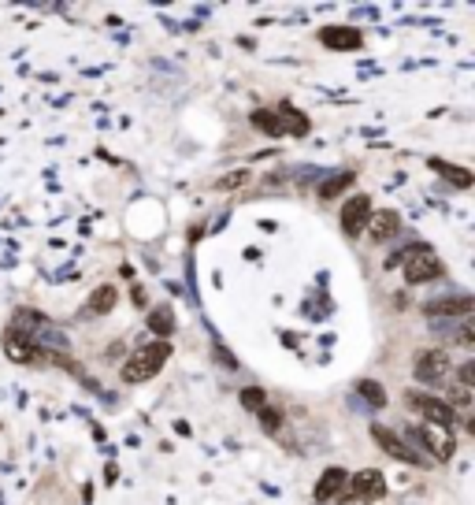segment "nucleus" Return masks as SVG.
Listing matches in <instances>:
<instances>
[{"instance_id": "1", "label": "nucleus", "mask_w": 475, "mask_h": 505, "mask_svg": "<svg viewBox=\"0 0 475 505\" xmlns=\"http://www.w3.org/2000/svg\"><path fill=\"white\" fill-rule=\"evenodd\" d=\"M167 357H171V346H167V342L141 346L138 353H130V360L123 365V383H149L152 375L164 368Z\"/></svg>"}, {"instance_id": "2", "label": "nucleus", "mask_w": 475, "mask_h": 505, "mask_svg": "<svg viewBox=\"0 0 475 505\" xmlns=\"http://www.w3.org/2000/svg\"><path fill=\"white\" fill-rule=\"evenodd\" d=\"M405 442L408 446H424L431 457H438V461H450L453 453H457V438L450 431H442V427H427V424H419V427H408L405 431Z\"/></svg>"}, {"instance_id": "3", "label": "nucleus", "mask_w": 475, "mask_h": 505, "mask_svg": "<svg viewBox=\"0 0 475 505\" xmlns=\"http://www.w3.org/2000/svg\"><path fill=\"white\" fill-rule=\"evenodd\" d=\"M405 279L412 282V287H419V282H434L442 275V261H438V253L431 249V245H416V249H405Z\"/></svg>"}, {"instance_id": "4", "label": "nucleus", "mask_w": 475, "mask_h": 505, "mask_svg": "<svg viewBox=\"0 0 475 505\" xmlns=\"http://www.w3.org/2000/svg\"><path fill=\"white\" fill-rule=\"evenodd\" d=\"M408 401V409H416L419 417L427 420V427H442V431H450V427L457 424V409L450 405V401H442V398H431V394H416V391H408L405 394Z\"/></svg>"}, {"instance_id": "5", "label": "nucleus", "mask_w": 475, "mask_h": 505, "mask_svg": "<svg viewBox=\"0 0 475 505\" xmlns=\"http://www.w3.org/2000/svg\"><path fill=\"white\" fill-rule=\"evenodd\" d=\"M372 438L379 442V450H382V453H390L393 461H405V464H427L424 453H419L416 446H408L398 431H390V427L375 424V427H372Z\"/></svg>"}, {"instance_id": "6", "label": "nucleus", "mask_w": 475, "mask_h": 505, "mask_svg": "<svg viewBox=\"0 0 475 505\" xmlns=\"http://www.w3.org/2000/svg\"><path fill=\"white\" fill-rule=\"evenodd\" d=\"M4 346H8V357L19 360V365H45L41 353H48V349L37 339H30V334H22L19 327H8L4 331Z\"/></svg>"}, {"instance_id": "7", "label": "nucleus", "mask_w": 475, "mask_h": 505, "mask_svg": "<svg viewBox=\"0 0 475 505\" xmlns=\"http://www.w3.org/2000/svg\"><path fill=\"white\" fill-rule=\"evenodd\" d=\"M367 219H372V197H367V193H356V197H346V204H341V216H338V223H341V230H346L349 238L364 235Z\"/></svg>"}, {"instance_id": "8", "label": "nucleus", "mask_w": 475, "mask_h": 505, "mask_svg": "<svg viewBox=\"0 0 475 505\" xmlns=\"http://www.w3.org/2000/svg\"><path fill=\"white\" fill-rule=\"evenodd\" d=\"M412 372H416L419 383H438V379H445V375L453 372V360H450L445 349H424V353L416 357Z\"/></svg>"}, {"instance_id": "9", "label": "nucleus", "mask_w": 475, "mask_h": 505, "mask_svg": "<svg viewBox=\"0 0 475 505\" xmlns=\"http://www.w3.org/2000/svg\"><path fill=\"white\" fill-rule=\"evenodd\" d=\"M386 494V479H382V472L375 468H364V472H356L353 476V498H360V501H375Z\"/></svg>"}, {"instance_id": "10", "label": "nucleus", "mask_w": 475, "mask_h": 505, "mask_svg": "<svg viewBox=\"0 0 475 505\" xmlns=\"http://www.w3.org/2000/svg\"><path fill=\"white\" fill-rule=\"evenodd\" d=\"M471 308H475V301L468 294H460V297H438V301H427L424 305V313L427 316H471Z\"/></svg>"}, {"instance_id": "11", "label": "nucleus", "mask_w": 475, "mask_h": 505, "mask_svg": "<svg viewBox=\"0 0 475 505\" xmlns=\"http://www.w3.org/2000/svg\"><path fill=\"white\" fill-rule=\"evenodd\" d=\"M320 41L327 45V48H338V53H349V48H360V30L356 27H327V30H320Z\"/></svg>"}, {"instance_id": "12", "label": "nucleus", "mask_w": 475, "mask_h": 505, "mask_svg": "<svg viewBox=\"0 0 475 505\" xmlns=\"http://www.w3.org/2000/svg\"><path fill=\"white\" fill-rule=\"evenodd\" d=\"M364 230L372 235V242H390L401 230V216L398 212H372V219H367Z\"/></svg>"}, {"instance_id": "13", "label": "nucleus", "mask_w": 475, "mask_h": 505, "mask_svg": "<svg viewBox=\"0 0 475 505\" xmlns=\"http://www.w3.org/2000/svg\"><path fill=\"white\" fill-rule=\"evenodd\" d=\"M346 479H349L346 468H327V472L320 476V483H315V501H331V498H338L341 487H346Z\"/></svg>"}, {"instance_id": "14", "label": "nucleus", "mask_w": 475, "mask_h": 505, "mask_svg": "<svg viewBox=\"0 0 475 505\" xmlns=\"http://www.w3.org/2000/svg\"><path fill=\"white\" fill-rule=\"evenodd\" d=\"M431 167H434V171H438L442 178H450L457 190H471V183H475L468 167H457V164H445V160H431Z\"/></svg>"}, {"instance_id": "15", "label": "nucleus", "mask_w": 475, "mask_h": 505, "mask_svg": "<svg viewBox=\"0 0 475 505\" xmlns=\"http://www.w3.org/2000/svg\"><path fill=\"white\" fill-rule=\"evenodd\" d=\"M249 119H253V126H256V131L271 134V138L286 134V131H282V115H279V112H271V108H256L253 115H249Z\"/></svg>"}, {"instance_id": "16", "label": "nucleus", "mask_w": 475, "mask_h": 505, "mask_svg": "<svg viewBox=\"0 0 475 505\" xmlns=\"http://www.w3.org/2000/svg\"><path fill=\"white\" fill-rule=\"evenodd\" d=\"M115 301H119V290H115V287H97L86 308H89L93 316H108L112 308H115Z\"/></svg>"}, {"instance_id": "17", "label": "nucleus", "mask_w": 475, "mask_h": 505, "mask_svg": "<svg viewBox=\"0 0 475 505\" xmlns=\"http://www.w3.org/2000/svg\"><path fill=\"white\" fill-rule=\"evenodd\" d=\"M149 331L160 334V342H167V334L175 331V313H171V305H160L149 313Z\"/></svg>"}, {"instance_id": "18", "label": "nucleus", "mask_w": 475, "mask_h": 505, "mask_svg": "<svg viewBox=\"0 0 475 505\" xmlns=\"http://www.w3.org/2000/svg\"><path fill=\"white\" fill-rule=\"evenodd\" d=\"M353 183H356V175H353V171H338L334 178H323V183H320V197H323V201H331V197H338L341 190H349Z\"/></svg>"}, {"instance_id": "19", "label": "nucleus", "mask_w": 475, "mask_h": 505, "mask_svg": "<svg viewBox=\"0 0 475 505\" xmlns=\"http://www.w3.org/2000/svg\"><path fill=\"white\" fill-rule=\"evenodd\" d=\"M356 391H360V398L367 401V405H386V391H382V386L375 383V379H360V383H356Z\"/></svg>"}, {"instance_id": "20", "label": "nucleus", "mask_w": 475, "mask_h": 505, "mask_svg": "<svg viewBox=\"0 0 475 505\" xmlns=\"http://www.w3.org/2000/svg\"><path fill=\"white\" fill-rule=\"evenodd\" d=\"M282 115H286V119H282V131H289V134H308V119H305V115H301V112H294V108H289V105H282L279 108Z\"/></svg>"}, {"instance_id": "21", "label": "nucleus", "mask_w": 475, "mask_h": 505, "mask_svg": "<svg viewBox=\"0 0 475 505\" xmlns=\"http://www.w3.org/2000/svg\"><path fill=\"white\" fill-rule=\"evenodd\" d=\"M242 405H245L249 412H260L263 405H268V401H263V391H260V386H249V391H242Z\"/></svg>"}, {"instance_id": "22", "label": "nucleus", "mask_w": 475, "mask_h": 505, "mask_svg": "<svg viewBox=\"0 0 475 505\" xmlns=\"http://www.w3.org/2000/svg\"><path fill=\"white\" fill-rule=\"evenodd\" d=\"M260 424H263V427H268V431H279V424H282V417H279V409L263 405V409H260Z\"/></svg>"}, {"instance_id": "23", "label": "nucleus", "mask_w": 475, "mask_h": 505, "mask_svg": "<svg viewBox=\"0 0 475 505\" xmlns=\"http://www.w3.org/2000/svg\"><path fill=\"white\" fill-rule=\"evenodd\" d=\"M460 386H464V391H471L475 386V365L468 360V365H460Z\"/></svg>"}]
</instances>
